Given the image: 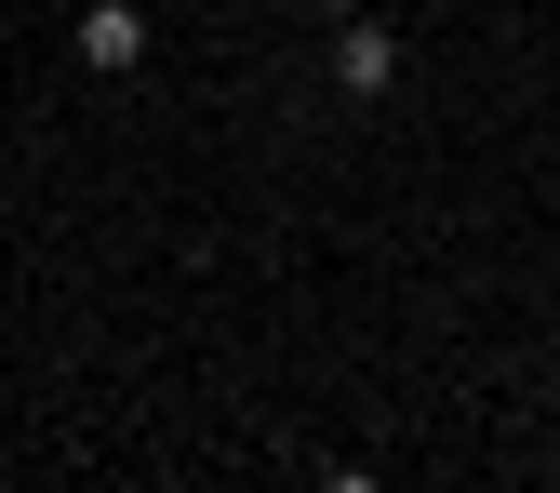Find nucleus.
<instances>
[{
	"mask_svg": "<svg viewBox=\"0 0 560 493\" xmlns=\"http://www.w3.org/2000/svg\"><path fill=\"white\" fill-rule=\"evenodd\" d=\"M81 67L94 81H133V67H148V14H133V0H94L81 14Z\"/></svg>",
	"mask_w": 560,
	"mask_h": 493,
	"instance_id": "obj_1",
	"label": "nucleus"
},
{
	"mask_svg": "<svg viewBox=\"0 0 560 493\" xmlns=\"http://www.w3.org/2000/svg\"><path fill=\"white\" fill-rule=\"evenodd\" d=\"M334 81H347V94H387V81H400V54H387V27H374V14H347V40H334Z\"/></svg>",
	"mask_w": 560,
	"mask_h": 493,
	"instance_id": "obj_2",
	"label": "nucleus"
},
{
	"mask_svg": "<svg viewBox=\"0 0 560 493\" xmlns=\"http://www.w3.org/2000/svg\"><path fill=\"white\" fill-rule=\"evenodd\" d=\"M320 14H374V0H320Z\"/></svg>",
	"mask_w": 560,
	"mask_h": 493,
	"instance_id": "obj_3",
	"label": "nucleus"
}]
</instances>
